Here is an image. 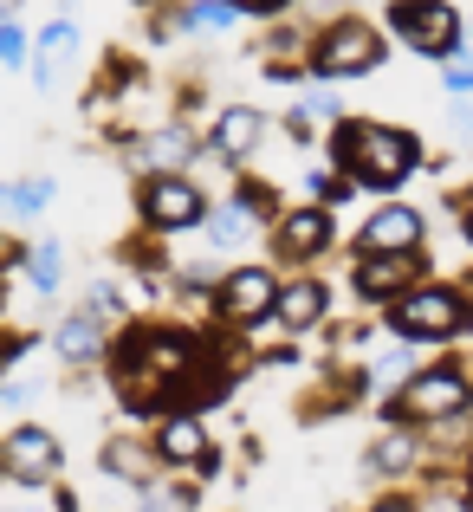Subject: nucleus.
<instances>
[{"instance_id":"nucleus-13","label":"nucleus","mask_w":473,"mask_h":512,"mask_svg":"<svg viewBox=\"0 0 473 512\" xmlns=\"http://www.w3.org/2000/svg\"><path fill=\"white\" fill-rule=\"evenodd\" d=\"M422 240H428V221L409 201H383V208L357 227V253H422Z\"/></svg>"},{"instance_id":"nucleus-20","label":"nucleus","mask_w":473,"mask_h":512,"mask_svg":"<svg viewBox=\"0 0 473 512\" xmlns=\"http://www.w3.org/2000/svg\"><path fill=\"white\" fill-rule=\"evenodd\" d=\"M201 227H208V240H214V247H221V253L247 247V240L260 234V221H253V214L240 208V201H221V208H208V221H201Z\"/></svg>"},{"instance_id":"nucleus-27","label":"nucleus","mask_w":473,"mask_h":512,"mask_svg":"<svg viewBox=\"0 0 473 512\" xmlns=\"http://www.w3.org/2000/svg\"><path fill=\"white\" fill-rule=\"evenodd\" d=\"M26 59H33V46H26L20 20H0V65H7V72H20Z\"/></svg>"},{"instance_id":"nucleus-39","label":"nucleus","mask_w":473,"mask_h":512,"mask_svg":"<svg viewBox=\"0 0 473 512\" xmlns=\"http://www.w3.org/2000/svg\"><path fill=\"white\" fill-rule=\"evenodd\" d=\"M461 46H473V26H467V33H461Z\"/></svg>"},{"instance_id":"nucleus-29","label":"nucleus","mask_w":473,"mask_h":512,"mask_svg":"<svg viewBox=\"0 0 473 512\" xmlns=\"http://www.w3.org/2000/svg\"><path fill=\"white\" fill-rule=\"evenodd\" d=\"M227 7H240V20H279V13H292L299 0H227Z\"/></svg>"},{"instance_id":"nucleus-26","label":"nucleus","mask_w":473,"mask_h":512,"mask_svg":"<svg viewBox=\"0 0 473 512\" xmlns=\"http://www.w3.org/2000/svg\"><path fill=\"white\" fill-rule=\"evenodd\" d=\"M85 312H91V318H104V325L117 331L130 305H124V292H117V286H104V279H98V286H85Z\"/></svg>"},{"instance_id":"nucleus-35","label":"nucleus","mask_w":473,"mask_h":512,"mask_svg":"<svg viewBox=\"0 0 473 512\" xmlns=\"http://www.w3.org/2000/svg\"><path fill=\"white\" fill-rule=\"evenodd\" d=\"M454 137L473 143V104H461V111H454Z\"/></svg>"},{"instance_id":"nucleus-16","label":"nucleus","mask_w":473,"mask_h":512,"mask_svg":"<svg viewBox=\"0 0 473 512\" xmlns=\"http://www.w3.org/2000/svg\"><path fill=\"white\" fill-rule=\"evenodd\" d=\"M98 467L117 480V487H137V493H150L156 480H162L156 448H150V441H137V435H111V441L98 448Z\"/></svg>"},{"instance_id":"nucleus-22","label":"nucleus","mask_w":473,"mask_h":512,"mask_svg":"<svg viewBox=\"0 0 473 512\" xmlns=\"http://www.w3.org/2000/svg\"><path fill=\"white\" fill-rule=\"evenodd\" d=\"M52 208V175H20L0 182V214H46Z\"/></svg>"},{"instance_id":"nucleus-34","label":"nucleus","mask_w":473,"mask_h":512,"mask_svg":"<svg viewBox=\"0 0 473 512\" xmlns=\"http://www.w3.org/2000/svg\"><path fill=\"white\" fill-rule=\"evenodd\" d=\"M363 512H422L409 500V493H389V500H376V506H363Z\"/></svg>"},{"instance_id":"nucleus-23","label":"nucleus","mask_w":473,"mask_h":512,"mask_svg":"<svg viewBox=\"0 0 473 512\" xmlns=\"http://www.w3.org/2000/svg\"><path fill=\"white\" fill-rule=\"evenodd\" d=\"M175 20H182V33H234L240 7H227V0H188V7H175Z\"/></svg>"},{"instance_id":"nucleus-10","label":"nucleus","mask_w":473,"mask_h":512,"mask_svg":"<svg viewBox=\"0 0 473 512\" xmlns=\"http://www.w3.org/2000/svg\"><path fill=\"white\" fill-rule=\"evenodd\" d=\"M150 448H156L162 467H175V474H188V467H195L201 480L221 474V448H214V435H208L201 415H156V441Z\"/></svg>"},{"instance_id":"nucleus-36","label":"nucleus","mask_w":473,"mask_h":512,"mask_svg":"<svg viewBox=\"0 0 473 512\" xmlns=\"http://www.w3.org/2000/svg\"><path fill=\"white\" fill-rule=\"evenodd\" d=\"M461 227H467V240H473V195H461Z\"/></svg>"},{"instance_id":"nucleus-6","label":"nucleus","mask_w":473,"mask_h":512,"mask_svg":"<svg viewBox=\"0 0 473 512\" xmlns=\"http://www.w3.org/2000/svg\"><path fill=\"white\" fill-rule=\"evenodd\" d=\"M214 201L201 195L195 175H143L137 188V221L150 227V234H188V227L208 221Z\"/></svg>"},{"instance_id":"nucleus-32","label":"nucleus","mask_w":473,"mask_h":512,"mask_svg":"<svg viewBox=\"0 0 473 512\" xmlns=\"http://www.w3.org/2000/svg\"><path fill=\"white\" fill-rule=\"evenodd\" d=\"M26 350H33V338H26V331H7V338H0V370H7V363H20Z\"/></svg>"},{"instance_id":"nucleus-37","label":"nucleus","mask_w":473,"mask_h":512,"mask_svg":"<svg viewBox=\"0 0 473 512\" xmlns=\"http://www.w3.org/2000/svg\"><path fill=\"white\" fill-rule=\"evenodd\" d=\"M467 500H473V461H467Z\"/></svg>"},{"instance_id":"nucleus-31","label":"nucleus","mask_w":473,"mask_h":512,"mask_svg":"<svg viewBox=\"0 0 473 512\" xmlns=\"http://www.w3.org/2000/svg\"><path fill=\"white\" fill-rule=\"evenodd\" d=\"M0 512H46V506H39V487H13V480H7V493H0Z\"/></svg>"},{"instance_id":"nucleus-33","label":"nucleus","mask_w":473,"mask_h":512,"mask_svg":"<svg viewBox=\"0 0 473 512\" xmlns=\"http://www.w3.org/2000/svg\"><path fill=\"white\" fill-rule=\"evenodd\" d=\"M13 266H26V247H20L13 234H0V279H7Z\"/></svg>"},{"instance_id":"nucleus-8","label":"nucleus","mask_w":473,"mask_h":512,"mask_svg":"<svg viewBox=\"0 0 473 512\" xmlns=\"http://www.w3.org/2000/svg\"><path fill=\"white\" fill-rule=\"evenodd\" d=\"M65 467V448L52 428L39 422H20L0 435V480H13V487H52Z\"/></svg>"},{"instance_id":"nucleus-21","label":"nucleus","mask_w":473,"mask_h":512,"mask_svg":"<svg viewBox=\"0 0 473 512\" xmlns=\"http://www.w3.org/2000/svg\"><path fill=\"white\" fill-rule=\"evenodd\" d=\"M20 273H26V286H33L39 299H46V292H59L65 286V247H59V240L26 247V266H20Z\"/></svg>"},{"instance_id":"nucleus-19","label":"nucleus","mask_w":473,"mask_h":512,"mask_svg":"<svg viewBox=\"0 0 473 512\" xmlns=\"http://www.w3.org/2000/svg\"><path fill=\"white\" fill-rule=\"evenodd\" d=\"M52 344H59V357L78 370V363H98L104 350H111V325H104V318H91L85 305H78V312H65V318H59Z\"/></svg>"},{"instance_id":"nucleus-24","label":"nucleus","mask_w":473,"mask_h":512,"mask_svg":"<svg viewBox=\"0 0 473 512\" xmlns=\"http://www.w3.org/2000/svg\"><path fill=\"white\" fill-rule=\"evenodd\" d=\"M234 201L253 214V221H266V227H273L279 214H286V208H279V195H273L266 182H253V175H240V182H234Z\"/></svg>"},{"instance_id":"nucleus-12","label":"nucleus","mask_w":473,"mask_h":512,"mask_svg":"<svg viewBox=\"0 0 473 512\" xmlns=\"http://www.w3.org/2000/svg\"><path fill=\"white\" fill-rule=\"evenodd\" d=\"M266 240H273V260H279V266H312L318 253L337 240L331 208H318V201H305V208H286L273 227H266Z\"/></svg>"},{"instance_id":"nucleus-41","label":"nucleus","mask_w":473,"mask_h":512,"mask_svg":"<svg viewBox=\"0 0 473 512\" xmlns=\"http://www.w3.org/2000/svg\"><path fill=\"white\" fill-rule=\"evenodd\" d=\"M467 370H473V363H467Z\"/></svg>"},{"instance_id":"nucleus-38","label":"nucleus","mask_w":473,"mask_h":512,"mask_svg":"<svg viewBox=\"0 0 473 512\" xmlns=\"http://www.w3.org/2000/svg\"><path fill=\"white\" fill-rule=\"evenodd\" d=\"M130 7H162V0H130Z\"/></svg>"},{"instance_id":"nucleus-2","label":"nucleus","mask_w":473,"mask_h":512,"mask_svg":"<svg viewBox=\"0 0 473 512\" xmlns=\"http://www.w3.org/2000/svg\"><path fill=\"white\" fill-rule=\"evenodd\" d=\"M467 409H473V370L467 363H422L389 396V422H402V428H448Z\"/></svg>"},{"instance_id":"nucleus-30","label":"nucleus","mask_w":473,"mask_h":512,"mask_svg":"<svg viewBox=\"0 0 473 512\" xmlns=\"http://www.w3.org/2000/svg\"><path fill=\"white\" fill-rule=\"evenodd\" d=\"M299 117H312V124H337L344 111H337L331 91H312V98H299Z\"/></svg>"},{"instance_id":"nucleus-15","label":"nucleus","mask_w":473,"mask_h":512,"mask_svg":"<svg viewBox=\"0 0 473 512\" xmlns=\"http://www.w3.org/2000/svg\"><path fill=\"white\" fill-rule=\"evenodd\" d=\"M201 143H208L214 156H227V163H247L266 143V111H253V104H221V111H214V130Z\"/></svg>"},{"instance_id":"nucleus-7","label":"nucleus","mask_w":473,"mask_h":512,"mask_svg":"<svg viewBox=\"0 0 473 512\" xmlns=\"http://www.w3.org/2000/svg\"><path fill=\"white\" fill-rule=\"evenodd\" d=\"M279 305V279L273 266H227L221 286H214V318H221L227 331H253L266 325Z\"/></svg>"},{"instance_id":"nucleus-9","label":"nucleus","mask_w":473,"mask_h":512,"mask_svg":"<svg viewBox=\"0 0 473 512\" xmlns=\"http://www.w3.org/2000/svg\"><path fill=\"white\" fill-rule=\"evenodd\" d=\"M124 163H130V175H188V163H201V137L182 117H169L156 130L124 137Z\"/></svg>"},{"instance_id":"nucleus-3","label":"nucleus","mask_w":473,"mask_h":512,"mask_svg":"<svg viewBox=\"0 0 473 512\" xmlns=\"http://www.w3.org/2000/svg\"><path fill=\"white\" fill-rule=\"evenodd\" d=\"M383 325H389V338H402V344H454L461 331H473V305H467L461 286L422 279V286H409L396 305H383Z\"/></svg>"},{"instance_id":"nucleus-18","label":"nucleus","mask_w":473,"mask_h":512,"mask_svg":"<svg viewBox=\"0 0 473 512\" xmlns=\"http://www.w3.org/2000/svg\"><path fill=\"white\" fill-rule=\"evenodd\" d=\"M26 65H33V85H39V91H52V85H59V78L78 65V26H72V20H52V26H39V39H33V59H26Z\"/></svg>"},{"instance_id":"nucleus-4","label":"nucleus","mask_w":473,"mask_h":512,"mask_svg":"<svg viewBox=\"0 0 473 512\" xmlns=\"http://www.w3.org/2000/svg\"><path fill=\"white\" fill-rule=\"evenodd\" d=\"M383 59H389V46H383V33H376L363 13H337V20H324L318 33H312V46H305V65H312L324 85L370 78Z\"/></svg>"},{"instance_id":"nucleus-1","label":"nucleus","mask_w":473,"mask_h":512,"mask_svg":"<svg viewBox=\"0 0 473 512\" xmlns=\"http://www.w3.org/2000/svg\"><path fill=\"white\" fill-rule=\"evenodd\" d=\"M331 163L357 188L396 195V188L422 169V137H415V130H396V124H376V117H337L331 124Z\"/></svg>"},{"instance_id":"nucleus-5","label":"nucleus","mask_w":473,"mask_h":512,"mask_svg":"<svg viewBox=\"0 0 473 512\" xmlns=\"http://www.w3.org/2000/svg\"><path fill=\"white\" fill-rule=\"evenodd\" d=\"M383 20H389V33H396L409 52H422V59H448V52L461 46V33H467L461 7H448V0H389Z\"/></svg>"},{"instance_id":"nucleus-14","label":"nucleus","mask_w":473,"mask_h":512,"mask_svg":"<svg viewBox=\"0 0 473 512\" xmlns=\"http://www.w3.org/2000/svg\"><path fill=\"white\" fill-rule=\"evenodd\" d=\"M273 318H279V331H286V338H299V331H318L324 318H331V286H324V279H312V273L279 279Z\"/></svg>"},{"instance_id":"nucleus-17","label":"nucleus","mask_w":473,"mask_h":512,"mask_svg":"<svg viewBox=\"0 0 473 512\" xmlns=\"http://www.w3.org/2000/svg\"><path fill=\"white\" fill-rule=\"evenodd\" d=\"M422 467V428H402L389 422V435H376L370 448H363V474L370 480H402Z\"/></svg>"},{"instance_id":"nucleus-40","label":"nucleus","mask_w":473,"mask_h":512,"mask_svg":"<svg viewBox=\"0 0 473 512\" xmlns=\"http://www.w3.org/2000/svg\"><path fill=\"white\" fill-rule=\"evenodd\" d=\"M467 305H473V292H467Z\"/></svg>"},{"instance_id":"nucleus-25","label":"nucleus","mask_w":473,"mask_h":512,"mask_svg":"<svg viewBox=\"0 0 473 512\" xmlns=\"http://www.w3.org/2000/svg\"><path fill=\"white\" fill-rule=\"evenodd\" d=\"M221 273H227L221 260H188V266H175V292H208V299H214Z\"/></svg>"},{"instance_id":"nucleus-11","label":"nucleus","mask_w":473,"mask_h":512,"mask_svg":"<svg viewBox=\"0 0 473 512\" xmlns=\"http://www.w3.org/2000/svg\"><path fill=\"white\" fill-rule=\"evenodd\" d=\"M422 279H428V253H357V266H350V292L363 305H396Z\"/></svg>"},{"instance_id":"nucleus-28","label":"nucleus","mask_w":473,"mask_h":512,"mask_svg":"<svg viewBox=\"0 0 473 512\" xmlns=\"http://www.w3.org/2000/svg\"><path fill=\"white\" fill-rule=\"evenodd\" d=\"M441 85H448V91H473V46H454L448 59H441Z\"/></svg>"}]
</instances>
